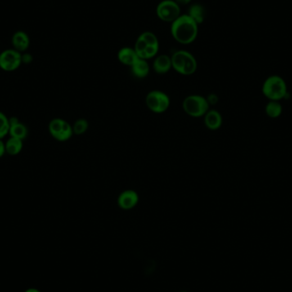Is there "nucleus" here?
I'll list each match as a JSON object with an SVG mask.
<instances>
[{
  "label": "nucleus",
  "instance_id": "nucleus-1",
  "mask_svg": "<svg viewBox=\"0 0 292 292\" xmlns=\"http://www.w3.org/2000/svg\"><path fill=\"white\" fill-rule=\"evenodd\" d=\"M198 23L188 15H180L171 26V33L179 43L188 45L195 41L198 36Z\"/></svg>",
  "mask_w": 292,
  "mask_h": 292
},
{
  "label": "nucleus",
  "instance_id": "nucleus-2",
  "mask_svg": "<svg viewBox=\"0 0 292 292\" xmlns=\"http://www.w3.org/2000/svg\"><path fill=\"white\" fill-rule=\"evenodd\" d=\"M262 92L269 101H281L287 97V84L280 75H271L265 80Z\"/></svg>",
  "mask_w": 292,
  "mask_h": 292
},
{
  "label": "nucleus",
  "instance_id": "nucleus-3",
  "mask_svg": "<svg viewBox=\"0 0 292 292\" xmlns=\"http://www.w3.org/2000/svg\"><path fill=\"white\" fill-rule=\"evenodd\" d=\"M171 61L172 67L176 69V71L184 75L194 74L198 68L195 57L188 51H176L171 57Z\"/></svg>",
  "mask_w": 292,
  "mask_h": 292
},
{
  "label": "nucleus",
  "instance_id": "nucleus-4",
  "mask_svg": "<svg viewBox=\"0 0 292 292\" xmlns=\"http://www.w3.org/2000/svg\"><path fill=\"white\" fill-rule=\"evenodd\" d=\"M183 108L186 114L191 116H202L208 112V102L203 97L192 95L184 100Z\"/></svg>",
  "mask_w": 292,
  "mask_h": 292
},
{
  "label": "nucleus",
  "instance_id": "nucleus-5",
  "mask_svg": "<svg viewBox=\"0 0 292 292\" xmlns=\"http://www.w3.org/2000/svg\"><path fill=\"white\" fill-rule=\"evenodd\" d=\"M48 129L50 134L60 142L69 140L74 132L70 124L61 118L51 120L49 123Z\"/></svg>",
  "mask_w": 292,
  "mask_h": 292
},
{
  "label": "nucleus",
  "instance_id": "nucleus-6",
  "mask_svg": "<svg viewBox=\"0 0 292 292\" xmlns=\"http://www.w3.org/2000/svg\"><path fill=\"white\" fill-rule=\"evenodd\" d=\"M157 15L166 23H173L181 15L180 5L173 0H163L157 7Z\"/></svg>",
  "mask_w": 292,
  "mask_h": 292
},
{
  "label": "nucleus",
  "instance_id": "nucleus-7",
  "mask_svg": "<svg viewBox=\"0 0 292 292\" xmlns=\"http://www.w3.org/2000/svg\"><path fill=\"white\" fill-rule=\"evenodd\" d=\"M22 64V53L15 49H6L0 53V69L4 71H15Z\"/></svg>",
  "mask_w": 292,
  "mask_h": 292
},
{
  "label": "nucleus",
  "instance_id": "nucleus-8",
  "mask_svg": "<svg viewBox=\"0 0 292 292\" xmlns=\"http://www.w3.org/2000/svg\"><path fill=\"white\" fill-rule=\"evenodd\" d=\"M146 104L151 111L155 113H163L168 109L170 101L168 95L160 91L149 92L146 97Z\"/></svg>",
  "mask_w": 292,
  "mask_h": 292
},
{
  "label": "nucleus",
  "instance_id": "nucleus-9",
  "mask_svg": "<svg viewBox=\"0 0 292 292\" xmlns=\"http://www.w3.org/2000/svg\"><path fill=\"white\" fill-rule=\"evenodd\" d=\"M11 44L13 49L23 53L29 48L30 38L28 33L24 31H16L15 33H13Z\"/></svg>",
  "mask_w": 292,
  "mask_h": 292
},
{
  "label": "nucleus",
  "instance_id": "nucleus-10",
  "mask_svg": "<svg viewBox=\"0 0 292 292\" xmlns=\"http://www.w3.org/2000/svg\"><path fill=\"white\" fill-rule=\"evenodd\" d=\"M10 119V132L9 135L10 137L16 138L21 140L27 139L28 134V127L26 125L21 122L17 117H11Z\"/></svg>",
  "mask_w": 292,
  "mask_h": 292
},
{
  "label": "nucleus",
  "instance_id": "nucleus-11",
  "mask_svg": "<svg viewBox=\"0 0 292 292\" xmlns=\"http://www.w3.org/2000/svg\"><path fill=\"white\" fill-rule=\"evenodd\" d=\"M139 201V196L132 190H127L122 192L118 198V204L122 209H131L134 208Z\"/></svg>",
  "mask_w": 292,
  "mask_h": 292
},
{
  "label": "nucleus",
  "instance_id": "nucleus-12",
  "mask_svg": "<svg viewBox=\"0 0 292 292\" xmlns=\"http://www.w3.org/2000/svg\"><path fill=\"white\" fill-rule=\"evenodd\" d=\"M140 59L138 56L134 49L129 48V47H124L122 50H120L118 52V59L122 64L127 65V66H132V64Z\"/></svg>",
  "mask_w": 292,
  "mask_h": 292
},
{
  "label": "nucleus",
  "instance_id": "nucleus-13",
  "mask_svg": "<svg viewBox=\"0 0 292 292\" xmlns=\"http://www.w3.org/2000/svg\"><path fill=\"white\" fill-rule=\"evenodd\" d=\"M153 68L158 74H163L168 73L172 68V61L169 56L167 55H160L155 59Z\"/></svg>",
  "mask_w": 292,
  "mask_h": 292
},
{
  "label": "nucleus",
  "instance_id": "nucleus-14",
  "mask_svg": "<svg viewBox=\"0 0 292 292\" xmlns=\"http://www.w3.org/2000/svg\"><path fill=\"white\" fill-rule=\"evenodd\" d=\"M204 122H205L206 127L209 129H218L222 124V117L217 110H210L206 113Z\"/></svg>",
  "mask_w": 292,
  "mask_h": 292
},
{
  "label": "nucleus",
  "instance_id": "nucleus-15",
  "mask_svg": "<svg viewBox=\"0 0 292 292\" xmlns=\"http://www.w3.org/2000/svg\"><path fill=\"white\" fill-rule=\"evenodd\" d=\"M5 151L8 155H17L23 150V140L16 138L10 137L5 143Z\"/></svg>",
  "mask_w": 292,
  "mask_h": 292
},
{
  "label": "nucleus",
  "instance_id": "nucleus-16",
  "mask_svg": "<svg viewBox=\"0 0 292 292\" xmlns=\"http://www.w3.org/2000/svg\"><path fill=\"white\" fill-rule=\"evenodd\" d=\"M131 67H132V74L138 78H145V76H147L150 71L149 64L145 59H138Z\"/></svg>",
  "mask_w": 292,
  "mask_h": 292
},
{
  "label": "nucleus",
  "instance_id": "nucleus-17",
  "mask_svg": "<svg viewBox=\"0 0 292 292\" xmlns=\"http://www.w3.org/2000/svg\"><path fill=\"white\" fill-rule=\"evenodd\" d=\"M265 112L267 116L272 119L278 118L282 114L283 107L280 101H269L265 108Z\"/></svg>",
  "mask_w": 292,
  "mask_h": 292
},
{
  "label": "nucleus",
  "instance_id": "nucleus-18",
  "mask_svg": "<svg viewBox=\"0 0 292 292\" xmlns=\"http://www.w3.org/2000/svg\"><path fill=\"white\" fill-rule=\"evenodd\" d=\"M188 15L198 24H200L203 23L205 18V10L203 5L195 4V5H191L189 9Z\"/></svg>",
  "mask_w": 292,
  "mask_h": 292
},
{
  "label": "nucleus",
  "instance_id": "nucleus-19",
  "mask_svg": "<svg viewBox=\"0 0 292 292\" xmlns=\"http://www.w3.org/2000/svg\"><path fill=\"white\" fill-rule=\"evenodd\" d=\"M10 132V119L4 112L0 111V140L9 135Z\"/></svg>",
  "mask_w": 292,
  "mask_h": 292
},
{
  "label": "nucleus",
  "instance_id": "nucleus-20",
  "mask_svg": "<svg viewBox=\"0 0 292 292\" xmlns=\"http://www.w3.org/2000/svg\"><path fill=\"white\" fill-rule=\"evenodd\" d=\"M73 132L77 135L83 134L88 128V122L85 119H80L74 122L73 126Z\"/></svg>",
  "mask_w": 292,
  "mask_h": 292
},
{
  "label": "nucleus",
  "instance_id": "nucleus-21",
  "mask_svg": "<svg viewBox=\"0 0 292 292\" xmlns=\"http://www.w3.org/2000/svg\"><path fill=\"white\" fill-rule=\"evenodd\" d=\"M140 37L146 42L148 46H159L157 36L151 32H145L140 35Z\"/></svg>",
  "mask_w": 292,
  "mask_h": 292
},
{
  "label": "nucleus",
  "instance_id": "nucleus-22",
  "mask_svg": "<svg viewBox=\"0 0 292 292\" xmlns=\"http://www.w3.org/2000/svg\"><path fill=\"white\" fill-rule=\"evenodd\" d=\"M22 61L23 64H30L33 61V56L29 53L22 54Z\"/></svg>",
  "mask_w": 292,
  "mask_h": 292
},
{
  "label": "nucleus",
  "instance_id": "nucleus-23",
  "mask_svg": "<svg viewBox=\"0 0 292 292\" xmlns=\"http://www.w3.org/2000/svg\"><path fill=\"white\" fill-rule=\"evenodd\" d=\"M5 153L6 151H5V142L2 140H0V158H3Z\"/></svg>",
  "mask_w": 292,
  "mask_h": 292
},
{
  "label": "nucleus",
  "instance_id": "nucleus-24",
  "mask_svg": "<svg viewBox=\"0 0 292 292\" xmlns=\"http://www.w3.org/2000/svg\"><path fill=\"white\" fill-rule=\"evenodd\" d=\"M176 2L179 5H188L189 3H191V0H176Z\"/></svg>",
  "mask_w": 292,
  "mask_h": 292
},
{
  "label": "nucleus",
  "instance_id": "nucleus-25",
  "mask_svg": "<svg viewBox=\"0 0 292 292\" xmlns=\"http://www.w3.org/2000/svg\"><path fill=\"white\" fill-rule=\"evenodd\" d=\"M217 100H218V99H217L216 96H215V95H211L209 99H208V102H210L211 104H215V103L217 102Z\"/></svg>",
  "mask_w": 292,
  "mask_h": 292
},
{
  "label": "nucleus",
  "instance_id": "nucleus-26",
  "mask_svg": "<svg viewBox=\"0 0 292 292\" xmlns=\"http://www.w3.org/2000/svg\"><path fill=\"white\" fill-rule=\"evenodd\" d=\"M25 292H41V290H37V289H34V288H30V289H28Z\"/></svg>",
  "mask_w": 292,
  "mask_h": 292
},
{
  "label": "nucleus",
  "instance_id": "nucleus-27",
  "mask_svg": "<svg viewBox=\"0 0 292 292\" xmlns=\"http://www.w3.org/2000/svg\"><path fill=\"white\" fill-rule=\"evenodd\" d=\"M181 292H187V291H181Z\"/></svg>",
  "mask_w": 292,
  "mask_h": 292
}]
</instances>
